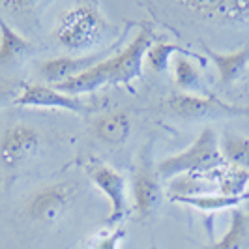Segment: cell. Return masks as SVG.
Masks as SVG:
<instances>
[{
	"instance_id": "cell-1",
	"label": "cell",
	"mask_w": 249,
	"mask_h": 249,
	"mask_svg": "<svg viewBox=\"0 0 249 249\" xmlns=\"http://www.w3.org/2000/svg\"><path fill=\"white\" fill-rule=\"evenodd\" d=\"M154 43V32L152 26L144 25L137 36L133 37L118 54H112L105 58L98 66L90 68L79 77H73L66 83L54 85L56 90H60L68 96H83L96 92L103 87H120L129 85L142 77V62L148 49Z\"/></svg>"
},
{
	"instance_id": "cell-2",
	"label": "cell",
	"mask_w": 249,
	"mask_h": 249,
	"mask_svg": "<svg viewBox=\"0 0 249 249\" xmlns=\"http://www.w3.org/2000/svg\"><path fill=\"white\" fill-rule=\"evenodd\" d=\"M225 165L227 161L223 160V154L219 148L217 133L212 127H204L191 146L182 150L180 154L163 160L158 165V176L163 180H173L176 176L193 175L212 182L213 175Z\"/></svg>"
},
{
	"instance_id": "cell-3",
	"label": "cell",
	"mask_w": 249,
	"mask_h": 249,
	"mask_svg": "<svg viewBox=\"0 0 249 249\" xmlns=\"http://www.w3.org/2000/svg\"><path fill=\"white\" fill-rule=\"evenodd\" d=\"M109 28V21L96 4H77L60 15L54 37L64 49L81 53L100 45Z\"/></svg>"
},
{
	"instance_id": "cell-4",
	"label": "cell",
	"mask_w": 249,
	"mask_h": 249,
	"mask_svg": "<svg viewBox=\"0 0 249 249\" xmlns=\"http://www.w3.org/2000/svg\"><path fill=\"white\" fill-rule=\"evenodd\" d=\"M169 109L182 118H217V116H238L248 114V107H236L225 103L217 96H193V94H173L167 100Z\"/></svg>"
},
{
	"instance_id": "cell-5",
	"label": "cell",
	"mask_w": 249,
	"mask_h": 249,
	"mask_svg": "<svg viewBox=\"0 0 249 249\" xmlns=\"http://www.w3.org/2000/svg\"><path fill=\"white\" fill-rule=\"evenodd\" d=\"M39 142H41V137L32 125H10L0 139V161L6 169L21 167L36 154Z\"/></svg>"
},
{
	"instance_id": "cell-6",
	"label": "cell",
	"mask_w": 249,
	"mask_h": 249,
	"mask_svg": "<svg viewBox=\"0 0 249 249\" xmlns=\"http://www.w3.org/2000/svg\"><path fill=\"white\" fill-rule=\"evenodd\" d=\"M71 199L68 184H49L36 189L26 200V215L37 223H54L62 217Z\"/></svg>"
},
{
	"instance_id": "cell-7",
	"label": "cell",
	"mask_w": 249,
	"mask_h": 249,
	"mask_svg": "<svg viewBox=\"0 0 249 249\" xmlns=\"http://www.w3.org/2000/svg\"><path fill=\"white\" fill-rule=\"evenodd\" d=\"M13 105L19 107H37V109H58L68 112H87V105L81 98L68 96L54 87L47 85H23Z\"/></svg>"
},
{
	"instance_id": "cell-8",
	"label": "cell",
	"mask_w": 249,
	"mask_h": 249,
	"mask_svg": "<svg viewBox=\"0 0 249 249\" xmlns=\"http://www.w3.org/2000/svg\"><path fill=\"white\" fill-rule=\"evenodd\" d=\"M94 186L109 199L111 213L107 223H118L127 213V195H125V178L122 173L112 169L109 165H92L88 169Z\"/></svg>"
},
{
	"instance_id": "cell-9",
	"label": "cell",
	"mask_w": 249,
	"mask_h": 249,
	"mask_svg": "<svg viewBox=\"0 0 249 249\" xmlns=\"http://www.w3.org/2000/svg\"><path fill=\"white\" fill-rule=\"evenodd\" d=\"M109 56H111V49L96 51V53H90L85 56H58V58H51L41 64L39 73L47 83L54 87V85H60L73 77L83 75L90 68L98 66Z\"/></svg>"
},
{
	"instance_id": "cell-10",
	"label": "cell",
	"mask_w": 249,
	"mask_h": 249,
	"mask_svg": "<svg viewBox=\"0 0 249 249\" xmlns=\"http://www.w3.org/2000/svg\"><path fill=\"white\" fill-rule=\"evenodd\" d=\"M163 191L160 186L158 176L152 175L148 169H139L133 178V200H135V212L139 217H148L158 210L161 204Z\"/></svg>"
},
{
	"instance_id": "cell-11",
	"label": "cell",
	"mask_w": 249,
	"mask_h": 249,
	"mask_svg": "<svg viewBox=\"0 0 249 249\" xmlns=\"http://www.w3.org/2000/svg\"><path fill=\"white\" fill-rule=\"evenodd\" d=\"M131 116L127 111H112L100 116L94 122V135L100 139L101 142L111 144V146H120L131 135Z\"/></svg>"
},
{
	"instance_id": "cell-12",
	"label": "cell",
	"mask_w": 249,
	"mask_h": 249,
	"mask_svg": "<svg viewBox=\"0 0 249 249\" xmlns=\"http://www.w3.org/2000/svg\"><path fill=\"white\" fill-rule=\"evenodd\" d=\"M173 68H175V83L182 90V94H193V96L210 94L199 66L189 58V53L176 54L173 60Z\"/></svg>"
},
{
	"instance_id": "cell-13",
	"label": "cell",
	"mask_w": 249,
	"mask_h": 249,
	"mask_svg": "<svg viewBox=\"0 0 249 249\" xmlns=\"http://www.w3.org/2000/svg\"><path fill=\"white\" fill-rule=\"evenodd\" d=\"M206 54L212 58L213 66L217 70L219 81L223 85H232L240 75L244 73V70L249 64V47H242V49L234 51V53H217V51L204 47Z\"/></svg>"
},
{
	"instance_id": "cell-14",
	"label": "cell",
	"mask_w": 249,
	"mask_h": 249,
	"mask_svg": "<svg viewBox=\"0 0 249 249\" xmlns=\"http://www.w3.org/2000/svg\"><path fill=\"white\" fill-rule=\"evenodd\" d=\"M249 246V217L240 208L231 210V223L223 236L210 249H248Z\"/></svg>"
},
{
	"instance_id": "cell-15",
	"label": "cell",
	"mask_w": 249,
	"mask_h": 249,
	"mask_svg": "<svg viewBox=\"0 0 249 249\" xmlns=\"http://www.w3.org/2000/svg\"><path fill=\"white\" fill-rule=\"evenodd\" d=\"M32 51V43L0 17V66H8Z\"/></svg>"
},
{
	"instance_id": "cell-16",
	"label": "cell",
	"mask_w": 249,
	"mask_h": 249,
	"mask_svg": "<svg viewBox=\"0 0 249 249\" xmlns=\"http://www.w3.org/2000/svg\"><path fill=\"white\" fill-rule=\"evenodd\" d=\"M212 182L217 187V193L227 197H246V189L249 186V171L234 165H225L215 175Z\"/></svg>"
},
{
	"instance_id": "cell-17",
	"label": "cell",
	"mask_w": 249,
	"mask_h": 249,
	"mask_svg": "<svg viewBox=\"0 0 249 249\" xmlns=\"http://www.w3.org/2000/svg\"><path fill=\"white\" fill-rule=\"evenodd\" d=\"M193 12L223 21H244L249 17V2H187Z\"/></svg>"
},
{
	"instance_id": "cell-18",
	"label": "cell",
	"mask_w": 249,
	"mask_h": 249,
	"mask_svg": "<svg viewBox=\"0 0 249 249\" xmlns=\"http://www.w3.org/2000/svg\"><path fill=\"white\" fill-rule=\"evenodd\" d=\"M244 199L246 197H227V195H221V193H208V195H199V197H176V199L171 200L186 204V206H191V208L200 210V212L213 213L221 212V210L238 208V204Z\"/></svg>"
},
{
	"instance_id": "cell-19",
	"label": "cell",
	"mask_w": 249,
	"mask_h": 249,
	"mask_svg": "<svg viewBox=\"0 0 249 249\" xmlns=\"http://www.w3.org/2000/svg\"><path fill=\"white\" fill-rule=\"evenodd\" d=\"M217 187L210 180H204L193 175H182L169 180V199L176 197H199L213 193Z\"/></svg>"
},
{
	"instance_id": "cell-20",
	"label": "cell",
	"mask_w": 249,
	"mask_h": 249,
	"mask_svg": "<svg viewBox=\"0 0 249 249\" xmlns=\"http://www.w3.org/2000/svg\"><path fill=\"white\" fill-rule=\"evenodd\" d=\"M219 148L223 154V160L229 165L248 169L249 167V137L236 135V133H225L219 139Z\"/></svg>"
},
{
	"instance_id": "cell-21",
	"label": "cell",
	"mask_w": 249,
	"mask_h": 249,
	"mask_svg": "<svg viewBox=\"0 0 249 249\" xmlns=\"http://www.w3.org/2000/svg\"><path fill=\"white\" fill-rule=\"evenodd\" d=\"M182 53H187L182 47L178 45H173V43H165V41H158V43H152V47L146 53V64L152 71L156 73H165L169 70V66L173 62L176 54H182Z\"/></svg>"
},
{
	"instance_id": "cell-22",
	"label": "cell",
	"mask_w": 249,
	"mask_h": 249,
	"mask_svg": "<svg viewBox=\"0 0 249 249\" xmlns=\"http://www.w3.org/2000/svg\"><path fill=\"white\" fill-rule=\"evenodd\" d=\"M124 238V229H114L111 232H103L92 242V249H120V244Z\"/></svg>"
},
{
	"instance_id": "cell-23",
	"label": "cell",
	"mask_w": 249,
	"mask_h": 249,
	"mask_svg": "<svg viewBox=\"0 0 249 249\" xmlns=\"http://www.w3.org/2000/svg\"><path fill=\"white\" fill-rule=\"evenodd\" d=\"M17 90L13 87H0V107H4V105H8L10 101H15V98H17Z\"/></svg>"
},
{
	"instance_id": "cell-24",
	"label": "cell",
	"mask_w": 249,
	"mask_h": 249,
	"mask_svg": "<svg viewBox=\"0 0 249 249\" xmlns=\"http://www.w3.org/2000/svg\"><path fill=\"white\" fill-rule=\"evenodd\" d=\"M248 79H249V77H248Z\"/></svg>"
}]
</instances>
